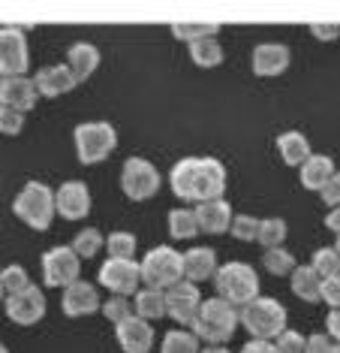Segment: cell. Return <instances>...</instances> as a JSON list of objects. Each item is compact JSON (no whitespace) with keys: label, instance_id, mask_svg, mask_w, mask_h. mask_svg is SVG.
<instances>
[{"label":"cell","instance_id":"cell-1","mask_svg":"<svg viewBox=\"0 0 340 353\" xmlns=\"http://www.w3.org/2000/svg\"><path fill=\"white\" fill-rule=\"evenodd\" d=\"M169 181L184 203H211L226 190V166L214 157H184L172 166Z\"/></svg>","mask_w":340,"mask_h":353},{"label":"cell","instance_id":"cell-2","mask_svg":"<svg viewBox=\"0 0 340 353\" xmlns=\"http://www.w3.org/2000/svg\"><path fill=\"white\" fill-rule=\"evenodd\" d=\"M190 326L196 339H205L211 344H226L235 335V326H238V311H235L232 302L214 296V299H205L199 305V314Z\"/></svg>","mask_w":340,"mask_h":353},{"label":"cell","instance_id":"cell-3","mask_svg":"<svg viewBox=\"0 0 340 353\" xmlns=\"http://www.w3.org/2000/svg\"><path fill=\"white\" fill-rule=\"evenodd\" d=\"M238 323H244V329L259 341H271L286 329V308L277 299L268 296H256L253 302H247L238 311Z\"/></svg>","mask_w":340,"mask_h":353},{"label":"cell","instance_id":"cell-4","mask_svg":"<svg viewBox=\"0 0 340 353\" xmlns=\"http://www.w3.org/2000/svg\"><path fill=\"white\" fill-rule=\"evenodd\" d=\"M12 212H15V218L24 221L30 230H48L52 227V218H54L52 188L43 184V181H28L19 190V196H15Z\"/></svg>","mask_w":340,"mask_h":353},{"label":"cell","instance_id":"cell-5","mask_svg":"<svg viewBox=\"0 0 340 353\" xmlns=\"http://www.w3.org/2000/svg\"><path fill=\"white\" fill-rule=\"evenodd\" d=\"M214 287L217 296L232 305H247L259 296V278L247 263H223L214 272Z\"/></svg>","mask_w":340,"mask_h":353},{"label":"cell","instance_id":"cell-6","mask_svg":"<svg viewBox=\"0 0 340 353\" xmlns=\"http://www.w3.org/2000/svg\"><path fill=\"white\" fill-rule=\"evenodd\" d=\"M142 266V281L153 290H169L172 284L184 278V256L169 245H160L148 251V256L139 263Z\"/></svg>","mask_w":340,"mask_h":353},{"label":"cell","instance_id":"cell-7","mask_svg":"<svg viewBox=\"0 0 340 353\" xmlns=\"http://www.w3.org/2000/svg\"><path fill=\"white\" fill-rule=\"evenodd\" d=\"M76 154L82 163H100L106 160L118 145V133L109 121H85L76 127Z\"/></svg>","mask_w":340,"mask_h":353},{"label":"cell","instance_id":"cell-8","mask_svg":"<svg viewBox=\"0 0 340 353\" xmlns=\"http://www.w3.org/2000/svg\"><path fill=\"white\" fill-rule=\"evenodd\" d=\"M120 188H124V194L133 199V203L151 199L160 190L157 166L148 163V160H142V157H129L124 163V172H120Z\"/></svg>","mask_w":340,"mask_h":353},{"label":"cell","instance_id":"cell-9","mask_svg":"<svg viewBox=\"0 0 340 353\" xmlns=\"http://www.w3.org/2000/svg\"><path fill=\"white\" fill-rule=\"evenodd\" d=\"M100 284L115 296H133V293H139V284H142V266L136 260L109 256L100 266Z\"/></svg>","mask_w":340,"mask_h":353},{"label":"cell","instance_id":"cell-10","mask_svg":"<svg viewBox=\"0 0 340 353\" xmlns=\"http://www.w3.org/2000/svg\"><path fill=\"white\" fill-rule=\"evenodd\" d=\"M30 63L28 37L21 28H0V79L24 76Z\"/></svg>","mask_w":340,"mask_h":353},{"label":"cell","instance_id":"cell-11","mask_svg":"<svg viewBox=\"0 0 340 353\" xmlns=\"http://www.w3.org/2000/svg\"><path fill=\"white\" fill-rule=\"evenodd\" d=\"M78 272H82V263L72 248L61 245L43 254V281L48 287H70L72 281H78Z\"/></svg>","mask_w":340,"mask_h":353},{"label":"cell","instance_id":"cell-12","mask_svg":"<svg viewBox=\"0 0 340 353\" xmlns=\"http://www.w3.org/2000/svg\"><path fill=\"white\" fill-rule=\"evenodd\" d=\"M199 305H202L199 284H193V281H178L166 290V314H172V320L184 326H190L196 320Z\"/></svg>","mask_w":340,"mask_h":353},{"label":"cell","instance_id":"cell-13","mask_svg":"<svg viewBox=\"0 0 340 353\" xmlns=\"http://www.w3.org/2000/svg\"><path fill=\"white\" fill-rule=\"evenodd\" d=\"M43 314H45V296L34 284L21 293H10V299H6V317L19 326H34L43 320Z\"/></svg>","mask_w":340,"mask_h":353},{"label":"cell","instance_id":"cell-14","mask_svg":"<svg viewBox=\"0 0 340 353\" xmlns=\"http://www.w3.org/2000/svg\"><path fill=\"white\" fill-rule=\"evenodd\" d=\"M54 212L67 221H82L91 212V190L85 181H63L54 194Z\"/></svg>","mask_w":340,"mask_h":353},{"label":"cell","instance_id":"cell-15","mask_svg":"<svg viewBox=\"0 0 340 353\" xmlns=\"http://www.w3.org/2000/svg\"><path fill=\"white\" fill-rule=\"evenodd\" d=\"M36 85L28 76H6L0 79V106L15 109V112H30L36 106Z\"/></svg>","mask_w":340,"mask_h":353},{"label":"cell","instance_id":"cell-16","mask_svg":"<svg viewBox=\"0 0 340 353\" xmlns=\"http://www.w3.org/2000/svg\"><path fill=\"white\" fill-rule=\"evenodd\" d=\"M100 293H96L94 284L87 281H72L70 287H63V299H61V308L67 317H87L100 308Z\"/></svg>","mask_w":340,"mask_h":353},{"label":"cell","instance_id":"cell-17","mask_svg":"<svg viewBox=\"0 0 340 353\" xmlns=\"http://www.w3.org/2000/svg\"><path fill=\"white\" fill-rule=\"evenodd\" d=\"M293 61V52L283 43H262L253 49V73L268 79V76H280L283 70Z\"/></svg>","mask_w":340,"mask_h":353},{"label":"cell","instance_id":"cell-18","mask_svg":"<svg viewBox=\"0 0 340 353\" xmlns=\"http://www.w3.org/2000/svg\"><path fill=\"white\" fill-rule=\"evenodd\" d=\"M115 335H118V344L124 347V353H148L151 344H153V329L148 320L142 317H129L124 323L115 326Z\"/></svg>","mask_w":340,"mask_h":353},{"label":"cell","instance_id":"cell-19","mask_svg":"<svg viewBox=\"0 0 340 353\" xmlns=\"http://www.w3.org/2000/svg\"><path fill=\"white\" fill-rule=\"evenodd\" d=\"M34 85H36V94L39 97H61V94H67L72 91L78 82L72 79L70 73V67L67 63H54V67H43L39 73L34 76Z\"/></svg>","mask_w":340,"mask_h":353},{"label":"cell","instance_id":"cell-20","mask_svg":"<svg viewBox=\"0 0 340 353\" xmlns=\"http://www.w3.org/2000/svg\"><path fill=\"white\" fill-rule=\"evenodd\" d=\"M232 205L226 203V199H211V203H199L196 208V223L202 232H211V236H220L232 227Z\"/></svg>","mask_w":340,"mask_h":353},{"label":"cell","instance_id":"cell-21","mask_svg":"<svg viewBox=\"0 0 340 353\" xmlns=\"http://www.w3.org/2000/svg\"><path fill=\"white\" fill-rule=\"evenodd\" d=\"M67 67L76 82H85V79H91L96 73V67H100V49L91 43H76L70 46L67 52Z\"/></svg>","mask_w":340,"mask_h":353},{"label":"cell","instance_id":"cell-22","mask_svg":"<svg viewBox=\"0 0 340 353\" xmlns=\"http://www.w3.org/2000/svg\"><path fill=\"white\" fill-rule=\"evenodd\" d=\"M184 256V278L193 281V284H199V281H208L214 278L217 272V254L214 248H190Z\"/></svg>","mask_w":340,"mask_h":353},{"label":"cell","instance_id":"cell-23","mask_svg":"<svg viewBox=\"0 0 340 353\" xmlns=\"http://www.w3.org/2000/svg\"><path fill=\"white\" fill-rule=\"evenodd\" d=\"M334 160L328 154H310L301 163V184L307 190H322L326 188V181L334 175Z\"/></svg>","mask_w":340,"mask_h":353},{"label":"cell","instance_id":"cell-24","mask_svg":"<svg viewBox=\"0 0 340 353\" xmlns=\"http://www.w3.org/2000/svg\"><path fill=\"white\" fill-rule=\"evenodd\" d=\"M277 151L283 157V163L289 166H301L307 157H310V142L301 130H286L277 136Z\"/></svg>","mask_w":340,"mask_h":353},{"label":"cell","instance_id":"cell-25","mask_svg":"<svg viewBox=\"0 0 340 353\" xmlns=\"http://www.w3.org/2000/svg\"><path fill=\"white\" fill-rule=\"evenodd\" d=\"M133 308H136V317L142 320H160L166 317V290H153V287H148V290H139L133 299Z\"/></svg>","mask_w":340,"mask_h":353},{"label":"cell","instance_id":"cell-26","mask_svg":"<svg viewBox=\"0 0 340 353\" xmlns=\"http://www.w3.org/2000/svg\"><path fill=\"white\" fill-rule=\"evenodd\" d=\"M319 290H322V278L317 275L313 266H295L293 269V293L301 302H319Z\"/></svg>","mask_w":340,"mask_h":353},{"label":"cell","instance_id":"cell-27","mask_svg":"<svg viewBox=\"0 0 340 353\" xmlns=\"http://www.w3.org/2000/svg\"><path fill=\"white\" fill-rule=\"evenodd\" d=\"M190 58L196 67H220L223 63V49L217 43V37H202L196 43H190Z\"/></svg>","mask_w":340,"mask_h":353},{"label":"cell","instance_id":"cell-28","mask_svg":"<svg viewBox=\"0 0 340 353\" xmlns=\"http://www.w3.org/2000/svg\"><path fill=\"white\" fill-rule=\"evenodd\" d=\"M286 236H289L286 221H283V218H268V221L259 223V236H256V242L262 245L265 251H268V248H283Z\"/></svg>","mask_w":340,"mask_h":353},{"label":"cell","instance_id":"cell-29","mask_svg":"<svg viewBox=\"0 0 340 353\" xmlns=\"http://www.w3.org/2000/svg\"><path fill=\"white\" fill-rule=\"evenodd\" d=\"M169 232H172L175 239H193L199 232L196 212H190V208H175V212L169 214Z\"/></svg>","mask_w":340,"mask_h":353},{"label":"cell","instance_id":"cell-30","mask_svg":"<svg viewBox=\"0 0 340 353\" xmlns=\"http://www.w3.org/2000/svg\"><path fill=\"white\" fill-rule=\"evenodd\" d=\"M160 353H199V339L187 329H172L166 332Z\"/></svg>","mask_w":340,"mask_h":353},{"label":"cell","instance_id":"cell-31","mask_svg":"<svg viewBox=\"0 0 340 353\" xmlns=\"http://www.w3.org/2000/svg\"><path fill=\"white\" fill-rule=\"evenodd\" d=\"M262 263H265V269L271 272V275H293V269H295V256L286 251V248H268L262 256Z\"/></svg>","mask_w":340,"mask_h":353},{"label":"cell","instance_id":"cell-32","mask_svg":"<svg viewBox=\"0 0 340 353\" xmlns=\"http://www.w3.org/2000/svg\"><path fill=\"white\" fill-rule=\"evenodd\" d=\"M313 269H317L319 278H334L340 275V251L337 248H319L317 254H313Z\"/></svg>","mask_w":340,"mask_h":353},{"label":"cell","instance_id":"cell-33","mask_svg":"<svg viewBox=\"0 0 340 353\" xmlns=\"http://www.w3.org/2000/svg\"><path fill=\"white\" fill-rule=\"evenodd\" d=\"M106 248L111 256H118V260H133L136 254V236L133 232H111V236L106 239Z\"/></svg>","mask_w":340,"mask_h":353},{"label":"cell","instance_id":"cell-34","mask_svg":"<svg viewBox=\"0 0 340 353\" xmlns=\"http://www.w3.org/2000/svg\"><path fill=\"white\" fill-rule=\"evenodd\" d=\"M103 245H106V239L100 236V230H82L76 236V242H72V251L78 256H96Z\"/></svg>","mask_w":340,"mask_h":353},{"label":"cell","instance_id":"cell-35","mask_svg":"<svg viewBox=\"0 0 340 353\" xmlns=\"http://www.w3.org/2000/svg\"><path fill=\"white\" fill-rule=\"evenodd\" d=\"M103 314L118 326V323H124V320L133 317L136 308H133V302H127V296H111V299L103 302Z\"/></svg>","mask_w":340,"mask_h":353},{"label":"cell","instance_id":"cell-36","mask_svg":"<svg viewBox=\"0 0 340 353\" xmlns=\"http://www.w3.org/2000/svg\"><path fill=\"white\" fill-rule=\"evenodd\" d=\"M172 34L178 39H187V46H190V43H196V39H202V37H217V25H187V21H175Z\"/></svg>","mask_w":340,"mask_h":353},{"label":"cell","instance_id":"cell-37","mask_svg":"<svg viewBox=\"0 0 340 353\" xmlns=\"http://www.w3.org/2000/svg\"><path fill=\"white\" fill-rule=\"evenodd\" d=\"M0 284H3L6 293H21V290L30 287V278L21 266H6L3 272H0Z\"/></svg>","mask_w":340,"mask_h":353},{"label":"cell","instance_id":"cell-38","mask_svg":"<svg viewBox=\"0 0 340 353\" xmlns=\"http://www.w3.org/2000/svg\"><path fill=\"white\" fill-rule=\"evenodd\" d=\"M259 223L262 221H256L253 214H238V218H232V236L235 239H241V242H256V236H259Z\"/></svg>","mask_w":340,"mask_h":353},{"label":"cell","instance_id":"cell-39","mask_svg":"<svg viewBox=\"0 0 340 353\" xmlns=\"http://www.w3.org/2000/svg\"><path fill=\"white\" fill-rule=\"evenodd\" d=\"M304 344H307V339L301 332H295V329H283V332L277 335V347L280 353H304Z\"/></svg>","mask_w":340,"mask_h":353},{"label":"cell","instance_id":"cell-40","mask_svg":"<svg viewBox=\"0 0 340 353\" xmlns=\"http://www.w3.org/2000/svg\"><path fill=\"white\" fill-rule=\"evenodd\" d=\"M21 127H24V115H21V112L0 106V133H3V136H19Z\"/></svg>","mask_w":340,"mask_h":353},{"label":"cell","instance_id":"cell-41","mask_svg":"<svg viewBox=\"0 0 340 353\" xmlns=\"http://www.w3.org/2000/svg\"><path fill=\"white\" fill-rule=\"evenodd\" d=\"M319 299L326 302V305H331V308H340V275H334V278H322Z\"/></svg>","mask_w":340,"mask_h":353},{"label":"cell","instance_id":"cell-42","mask_svg":"<svg viewBox=\"0 0 340 353\" xmlns=\"http://www.w3.org/2000/svg\"><path fill=\"white\" fill-rule=\"evenodd\" d=\"M334 347H337V341L326 332V335H310L304 344V353H334Z\"/></svg>","mask_w":340,"mask_h":353},{"label":"cell","instance_id":"cell-43","mask_svg":"<svg viewBox=\"0 0 340 353\" xmlns=\"http://www.w3.org/2000/svg\"><path fill=\"white\" fill-rule=\"evenodd\" d=\"M319 194H322V203H326V205H340V172L331 175Z\"/></svg>","mask_w":340,"mask_h":353},{"label":"cell","instance_id":"cell-44","mask_svg":"<svg viewBox=\"0 0 340 353\" xmlns=\"http://www.w3.org/2000/svg\"><path fill=\"white\" fill-rule=\"evenodd\" d=\"M310 34L317 39H334L340 34V25H326V21H317V25H310Z\"/></svg>","mask_w":340,"mask_h":353},{"label":"cell","instance_id":"cell-45","mask_svg":"<svg viewBox=\"0 0 340 353\" xmlns=\"http://www.w3.org/2000/svg\"><path fill=\"white\" fill-rule=\"evenodd\" d=\"M238 353H280V350L274 347L271 341H259V339H253L250 344H244V347H241Z\"/></svg>","mask_w":340,"mask_h":353},{"label":"cell","instance_id":"cell-46","mask_svg":"<svg viewBox=\"0 0 340 353\" xmlns=\"http://www.w3.org/2000/svg\"><path fill=\"white\" fill-rule=\"evenodd\" d=\"M326 329H328V335L340 344V308H331V314L326 320Z\"/></svg>","mask_w":340,"mask_h":353},{"label":"cell","instance_id":"cell-47","mask_svg":"<svg viewBox=\"0 0 340 353\" xmlns=\"http://www.w3.org/2000/svg\"><path fill=\"white\" fill-rule=\"evenodd\" d=\"M326 227L340 236V205H334V208H331V212L326 214Z\"/></svg>","mask_w":340,"mask_h":353},{"label":"cell","instance_id":"cell-48","mask_svg":"<svg viewBox=\"0 0 340 353\" xmlns=\"http://www.w3.org/2000/svg\"><path fill=\"white\" fill-rule=\"evenodd\" d=\"M199 353H229V350H223V347H217V344H214V347H208V350H199Z\"/></svg>","mask_w":340,"mask_h":353},{"label":"cell","instance_id":"cell-49","mask_svg":"<svg viewBox=\"0 0 340 353\" xmlns=\"http://www.w3.org/2000/svg\"><path fill=\"white\" fill-rule=\"evenodd\" d=\"M0 353H10V350H6V347H3V344H0Z\"/></svg>","mask_w":340,"mask_h":353},{"label":"cell","instance_id":"cell-50","mask_svg":"<svg viewBox=\"0 0 340 353\" xmlns=\"http://www.w3.org/2000/svg\"><path fill=\"white\" fill-rule=\"evenodd\" d=\"M0 299H3V284H0Z\"/></svg>","mask_w":340,"mask_h":353},{"label":"cell","instance_id":"cell-51","mask_svg":"<svg viewBox=\"0 0 340 353\" xmlns=\"http://www.w3.org/2000/svg\"><path fill=\"white\" fill-rule=\"evenodd\" d=\"M337 251H340V236H337Z\"/></svg>","mask_w":340,"mask_h":353},{"label":"cell","instance_id":"cell-52","mask_svg":"<svg viewBox=\"0 0 340 353\" xmlns=\"http://www.w3.org/2000/svg\"><path fill=\"white\" fill-rule=\"evenodd\" d=\"M334 353H340V344H337V347H334Z\"/></svg>","mask_w":340,"mask_h":353}]
</instances>
